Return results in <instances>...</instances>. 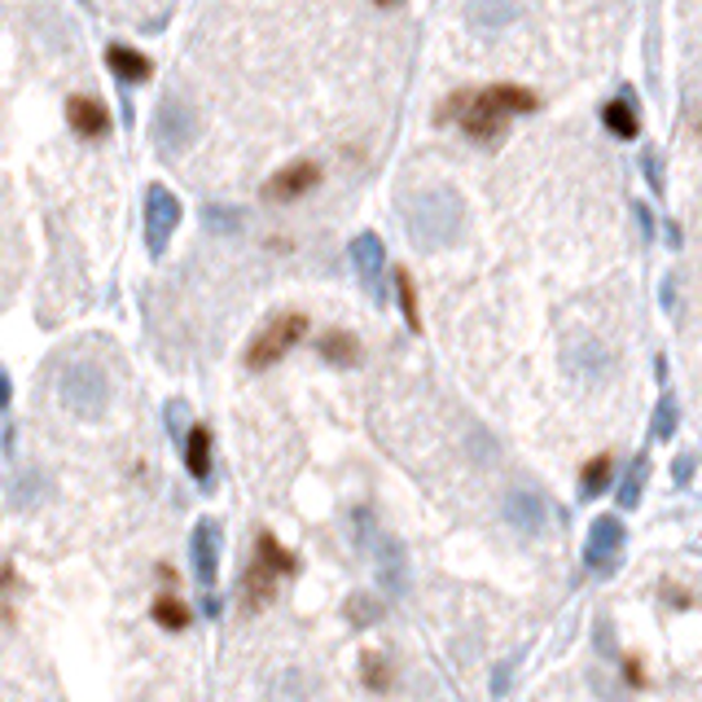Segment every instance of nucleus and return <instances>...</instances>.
Masks as SVG:
<instances>
[{
    "label": "nucleus",
    "instance_id": "obj_1",
    "mask_svg": "<svg viewBox=\"0 0 702 702\" xmlns=\"http://www.w3.org/2000/svg\"><path fill=\"white\" fill-rule=\"evenodd\" d=\"M404 229L417 251H443L457 246L465 233V202L457 189H421L404 202Z\"/></svg>",
    "mask_w": 702,
    "mask_h": 702
},
{
    "label": "nucleus",
    "instance_id": "obj_2",
    "mask_svg": "<svg viewBox=\"0 0 702 702\" xmlns=\"http://www.w3.org/2000/svg\"><path fill=\"white\" fill-rule=\"evenodd\" d=\"M110 373L97 364V360H66L62 364V373H57V395H62V404L75 413V417H84V421H101L106 417V408H110Z\"/></svg>",
    "mask_w": 702,
    "mask_h": 702
},
{
    "label": "nucleus",
    "instance_id": "obj_3",
    "mask_svg": "<svg viewBox=\"0 0 702 702\" xmlns=\"http://www.w3.org/2000/svg\"><path fill=\"white\" fill-rule=\"evenodd\" d=\"M355 523H360V545H364V549L373 553V562H377L382 589H386L391 597H404V589H408V553H404V545H399L391 531L373 527V523H369V509H355Z\"/></svg>",
    "mask_w": 702,
    "mask_h": 702
},
{
    "label": "nucleus",
    "instance_id": "obj_4",
    "mask_svg": "<svg viewBox=\"0 0 702 702\" xmlns=\"http://www.w3.org/2000/svg\"><path fill=\"white\" fill-rule=\"evenodd\" d=\"M304 334H308V317H304V312H282V317H273V321L251 339V348H246V369H255V373L273 369L286 351L304 343Z\"/></svg>",
    "mask_w": 702,
    "mask_h": 702
},
{
    "label": "nucleus",
    "instance_id": "obj_5",
    "mask_svg": "<svg viewBox=\"0 0 702 702\" xmlns=\"http://www.w3.org/2000/svg\"><path fill=\"white\" fill-rule=\"evenodd\" d=\"M154 136H158V145H163L167 154L185 150L189 141H198V110H194L185 97L167 92V97L154 106Z\"/></svg>",
    "mask_w": 702,
    "mask_h": 702
},
{
    "label": "nucleus",
    "instance_id": "obj_6",
    "mask_svg": "<svg viewBox=\"0 0 702 702\" xmlns=\"http://www.w3.org/2000/svg\"><path fill=\"white\" fill-rule=\"evenodd\" d=\"M176 224H180V198L167 185H150L145 189V251L154 260L167 251Z\"/></svg>",
    "mask_w": 702,
    "mask_h": 702
},
{
    "label": "nucleus",
    "instance_id": "obj_7",
    "mask_svg": "<svg viewBox=\"0 0 702 702\" xmlns=\"http://www.w3.org/2000/svg\"><path fill=\"white\" fill-rule=\"evenodd\" d=\"M619 553H624V518H619V509L615 514H597L589 523V536H584V567L597 571V575H611Z\"/></svg>",
    "mask_w": 702,
    "mask_h": 702
},
{
    "label": "nucleus",
    "instance_id": "obj_8",
    "mask_svg": "<svg viewBox=\"0 0 702 702\" xmlns=\"http://www.w3.org/2000/svg\"><path fill=\"white\" fill-rule=\"evenodd\" d=\"M457 123H461V132H465L470 141H483V145H492V141L505 136V110H501L487 92H470V101L461 106Z\"/></svg>",
    "mask_w": 702,
    "mask_h": 702
},
{
    "label": "nucleus",
    "instance_id": "obj_9",
    "mask_svg": "<svg viewBox=\"0 0 702 702\" xmlns=\"http://www.w3.org/2000/svg\"><path fill=\"white\" fill-rule=\"evenodd\" d=\"M66 123H70V132H75L79 141H106L110 128H114V114L106 110V101L75 92V97L66 101Z\"/></svg>",
    "mask_w": 702,
    "mask_h": 702
},
{
    "label": "nucleus",
    "instance_id": "obj_10",
    "mask_svg": "<svg viewBox=\"0 0 702 702\" xmlns=\"http://www.w3.org/2000/svg\"><path fill=\"white\" fill-rule=\"evenodd\" d=\"M189 558H194V580L202 589H211L216 575H220V527H216V518H198V527L189 536Z\"/></svg>",
    "mask_w": 702,
    "mask_h": 702
},
{
    "label": "nucleus",
    "instance_id": "obj_11",
    "mask_svg": "<svg viewBox=\"0 0 702 702\" xmlns=\"http://www.w3.org/2000/svg\"><path fill=\"white\" fill-rule=\"evenodd\" d=\"M321 185V167L317 163H290V167H282L277 176H268V185H264V198L268 202H299L304 194H312Z\"/></svg>",
    "mask_w": 702,
    "mask_h": 702
},
{
    "label": "nucleus",
    "instance_id": "obj_12",
    "mask_svg": "<svg viewBox=\"0 0 702 702\" xmlns=\"http://www.w3.org/2000/svg\"><path fill=\"white\" fill-rule=\"evenodd\" d=\"M505 518H509V527H514V531H523V536H540V531L549 527V505H545V496H540V492H531V487H514V492L505 496Z\"/></svg>",
    "mask_w": 702,
    "mask_h": 702
},
{
    "label": "nucleus",
    "instance_id": "obj_13",
    "mask_svg": "<svg viewBox=\"0 0 702 702\" xmlns=\"http://www.w3.org/2000/svg\"><path fill=\"white\" fill-rule=\"evenodd\" d=\"M286 575L277 571V567H268L264 558H255L251 567H246V575H242V606L246 611H264L273 597H277V584H282Z\"/></svg>",
    "mask_w": 702,
    "mask_h": 702
},
{
    "label": "nucleus",
    "instance_id": "obj_14",
    "mask_svg": "<svg viewBox=\"0 0 702 702\" xmlns=\"http://www.w3.org/2000/svg\"><path fill=\"white\" fill-rule=\"evenodd\" d=\"M351 264H355L360 282H364L369 290H377V286H382V268H386V246H382V238H377V233H355V238H351Z\"/></svg>",
    "mask_w": 702,
    "mask_h": 702
},
{
    "label": "nucleus",
    "instance_id": "obj_15",
    "mask_svg": "<svg viewBox=\"0 0 702 702\" xmlns=\"http://www.w3.org/2000/svg\"><path fill=\"white\" fill-rule=\"evenodd\" d=\"M216 448V435L207 430V426H189L185 430V439H180V457H185V470L198 479V483H207L211 479V452Z\"/></svg>",
    "mask_w": 702,
    "mask_h": 702
},
{
    "label": "nucleus",
    "instance_id": "obj_16",
    "mask_svg": "<svg viewBox=\"0 0 702 702\" xmlns=\"http://www.w3.org/2000/svg\"><path fill=\"white\" fill-rule=\"evenodd\" d=\"M602 123H606V132L619 136V141H637V136H641V114H637V106H633V88H624V97H615V101L602 106Z\"/></svg>",
    "mask_w": 702,
    "mask_h": 702
},
{
    "label": "nucleus",
    "instance_id": "obj_17",
    "mask_svg": "<svg viewBox=\"0 0 702 702\" xmlns=\"http://www.w3.org/2000/svg\"><path fill=\"white\" fill-rule=\"evenodd\" d=\"M317 351H321V360L326 364H334V369H355L360 360H364V348H360V339L351 334V330H326L321 339H317Z\"/></svg>",
    "mask_w": 702,
    "mask_h": 702
},
{
    "label": "nucleus",
    "instance_id": "obj_18",
    "mask_svg": "<svg viewBox=\"0 0 702 702\" xmlns=\"http://www.w3.org/2000/svg\"><path fill=\"white\" fill-rule=\"evenodd\" d=\"M106 66H110L123 84H145V79L154 75V62H150L141 48H132V44H110V48H106Z\"/></svg>",
    "mask_w": 702,
    "mask_h": 702
},
{
    "label": "nucleus",
    "instance_id": "obj_19",
    "mask_svg": "<svg viewBox=\"0 0 702 702\" xmlns=\"http://www.w3.org/2000/svg\"><path fill=\"white\" fill-rule=\"evenodd\" d=\"M150 619H154L163 633H189L194 611L185 606V597H176V593H158V597L150 602Z\"/></svg>",
    "mask_w": 702,
    "mask_h": 702
},
{
    "label": "nucleus",
    "instance_id": "obj_20",
    "mask_svg": "<svg viewBox=\"0 0 702 702\" xmlns=\"http://www.w3.org/2000/svg\"><path fill=\"white\" fill-rule=\"evenodd\" d=\"M646 474H650V461H646V457H633V465L624 470V479H619V492H615V505H619V514H633V509L641 505V496H646Z\"/></svg>",
    "mask_w": 702,
    "mask_h": 702
},
{
    "label": "nucleus",
    "instance_id": "obj_21",
    "mask_svg": "<svg viewBox=\"0 0 702 702\" xmlns=\"http://www.w3.org/2000/svg\"><path fill=\"white\" fill-rule=\"evenodd\" d=\"M505 114H531V110H540V97L527 88V84H492V88H483Z\"/></svg>",
    "mask_w": 702,
    "mask_h": 702
},
{
    "label": "nucleus",
    "instance_id": "obj_22",
    "mask_svg": "<svg viewBox=\"0 0 702 702\" xmlns=\"http://www.w3.org/2000/svg\"><path fill=\"white\" fill-rule=\"evenodd\" d=\"M677 426H681V404H677V395L663 386V391H659V404H655V417H650L655 443H668V439L677 435Z\"/></svg>",
    "mask_w": 702,
    "mask_h": 702
},
{
    "label": "nucleus",
    "instance_id": "obj_23",
    "mask_svg": "<svg viewBox=\"0 0 702 702\" xmlns=\"http://www.w3.org/2000/svg\"><path fill=\"white\" fill-rule=\"evenodd\" d=\"M611 479H615V457H611V452L593 457V461H589V465L580 470V496H584V501L602 496V492L611 487Z\"/></svg>",
    "mask_w": 702,
    "mask_h": 702
},
{
    "label": "nucleus",
    "instance_id": "obj_24",
    "mask_svg": "<svg viewBox=\"0 0 702 702\" xmlns=\"http://www.w3.org/2000/svg\"><path fill=\"white\" fill-rule=\"evenodd\" d=\"M255 558H264L268 567H277L282 575H295V571H299V558H295L273 531H260V536H255Z\"/></svg>",
    "mask_w": 702,
    "mask_h": 702
},
{
    "label": "nucleus",
    "instance_id": "obj_25",
    "mask_svg": "<svg viewBox=\"0 0 702 702\" xmlns=\"http://www.w3.org/2000/svg\"><path fill=\"white\" fill-rule=\"evenodd\" d=\"M395 299H399L404 326H408L413 334H421V304H417V286H413L408 268H395Z\"/></svg>",
    "mask_w": 702,
    "mask_h": 702
},
{
    "label": "nucleus",
    "instance_id": "obj_26",
    "mask_svg": "<svg viewBox=\"0 0 702 702\" xmlns=\"http://www.w3.org/2000/svg\"><path fill=\"white\" fill-rule=\"evenodd\" d=\"M360 681H364L373 694H386V690L395 685V672H391V663H386L382 655H360Z\"/></svg>",
    "mask_w": 702,
    "mask_h": 702
},
{
    "label": "nucleus",
    "instance_id": "obj_27",
    "mask_svg": "<svg viewBox=\"0 0 702 702\" xmlns=\"http://www.w3.org/2000/svg\"><path fill=\"white\" fill-rule=\"evenodd\" d=\"M202 224H207L211 233L233 238V233H242V211H238V207H220V202H211V207L202 211Z\"/></svg>",
    "mask_w": 702,
    "mask_h": 702
},
{
    "label": "nucleus",
    "instance_id": "obj_28",
    "mask_svg": "<svg viewBox=\"0 0 702 702\" xmlns=\"http://www.w3.org/2000/svg\"><path fill=\"white\" fill-rule=\"evenodd\" d=\"M40 492H44V474H40V470H22L18 483H13V505H18V509H31V505L40 501Z\"/></svg>",
    "mask_w": 702,
    "mask_h": 702
},
{
    "label": "nucleus",
    "instance_id": "obj_29",
    "mask_svg": "<svg viewBox=\"0 0 702 702\" xmlns=\"http://www.w3.org/2000/svg\"><path fill=\"white\" fill-rule=\"evenodd\" d=\"M348 619L355 628L377 624V619H382V602H373L369 593H355V597H348Z\"/></svg>",
    "mask_w": 702,
    "mask_h": 702
},
{
    "label": "nucleus",
    "instance_id": "obj_30",
    "mask_svg": "<svg viewBox=\"0 0 702 702\" xmlns=\"http://www.w3.org/2000/svg\"><path fill=\"white\" fill-rule=\"evenodd\" d=\"M641 172H646V180H650V189H655V198H663V154L659 150H646L641 154Z\"/></svg>",
    "mask_w": 702,
    "mask_h": 702
},
{
    "label": "nucleus",
    "instance_id": "obj_31",
    "mask_svg": "<svg viewBox=\"0 0 702 702\" xmlns=\"http://www.w3.org/2000/svg\"><path fill=\"white\" fill-rule=\"evenodd\" d=\"M694 474H699V457H694V452H681V457L672 461V483H677V487H690Z\"/></svg>",
    "mask_w": 702,
    "mask_h": 702
},
{
    "label": "nucleus",
    "instance_id": "obj_32",
    "mask_svg": "<svg viewBox=\"0 0 702 702\" xmlns=\"http://www.w3.org/2000/svg\"><path fill=\"white\" fill-rule=\"evenodd\" d=\"M185 421H189V404H185V399H172V404H167V430L176 435V443L185 439Z\"/></svg>",
    "mask_w": 702,
    "mask_h": 702
},
{
    "label": "nucleus",
    "instance_id": "obj_33",
    "mask_svg": "<svg viewBox=\"0 0 702 702\" xmlns=\"http://www.w3.org/2000/svg\"><path fill=\"white\" fill-rule=\"evenodd\" d=\"M465 101H470V92H452V97H448V101L435 110V123H452V119L461 114V106H465Z\"/></svg>",
    "mask_w": 702,
    "mask_h": 702
},
{
    "label": "nucleus",
    "instance_id": "obj_34",
    "mask_svg": "<svg viewBox=\"0 0 702 702\" xmlns=\"http://www.w3.org/2000/svg\"><path fill=\"white\" fill-rule=\"evenodd\" d=\"M633 211H637V224H641V238H646V242H655V211H650L646 202H633Z\"/></svg>",
    "mask_w": 702,
    "mask_h": 702
},
{
    "label": "nucleus",
    "instance_id": "obj_35",
    "mask_svg": "<svg viewBox=\"0 0 702 702\" xmlns=\"http://www.w3.org/2000/svg\"><path fill=\"white\" fill-rule=\"evenodd\" d=\"M509 672H514V663H501V668H496V677H492V694H496V699L509 694Z\"/></svg>",
    "mask_w": 702,
    "mask_h": 702
},
{
    "label": "nucleus",
    "instance_id": "obj_36",
    "mask_svg": "<svg viewBox=\"0 0 702 702\" xmlns=\"http://www.w3.org/2000/svg\"><path fill=\"white\" fill-rule=\"evenodd\" d=\"M659 299H663V312L672 317V312H677V277H663V290H659Z\"/></svg>",
    "mask_w": 702,
    "mask_h": 702
},
{
    "label": "nucleus",
    "instance_id": "obj_37",
    "mask_svg": "<svg viewBox=\"0 0 702 702\" xmlns=\"http://www.w3.org/2000/svg\"><path fill=\"white\" fill-rule=\"evenodd\" d=\"M18 589V571H13V562H0V597H9Z\"/></svg>",
    "mask_w": 702,
    "mask_h": 702
},
{
    "label": "nucleus",
    "instance_id": "obj_38",
    "mask_svg": "<svg viewBox=\"0 0 702 702\" xmlns=\"http://www.w3.org/2000/svg\"><path fill=\"white\" fill-rule=\"evenodd\" d=\"M668 593H672V606H694V593H685V589H677V584H668Z\"/></svg>",
    "mask_w": 702,
    "mask_h": 702
},
{
    "label": "nucleus",
    "instance_id": "obj_39",
    "mask_svg": "<svg viewBox=\"0 0 702 702\" xmlns=\"http://www.w3.org/2000/svg\"><path fill=\"white\" fill-rule=\"evenodd\" d=\"M624 668H628V681H633V685H646V677H641V663H637V659H628Z\"/></svg>",
    "mask_w": 702,
    "mask_h": 702
},
{
    "label": "nucleus",
    "instance_id": "obj_40",
    "mask_svg": "<svg viewBox=\"0 0 702 702\" xmlns=\"http://www.w3.org/2000/svg\"><path fill=\"white\" fill-rule=\"evenodd\" d=\"M9 395H13V391H9V377L0 373V408H9Z\"/></svg>",
    "mask_w": 702,
    "mask_h": 702
},
{
    "label": "nucleus",
    "instance_id": "obj_41",
    "mask_svg": "<svg viewBox=\"0 0 702 702\" xmlns=\"http://www.w3.org/2000/svg\"><path fill=\"white\" fill-rule=\"evenodd\" d=\"M668 242L681 246V224H672V220H668Z\"/></svg>",
    "mask_w": 702,
    "mask_h": 702
},
{
    "label": "nucleus",
    "instance_id": "obj_42",
    "mask_svg": "<svg viewBox=\"0 0 702 702\" xmlns=\"http://www.w3.org/2000/svg\"><path fill=\"white\" fill-rule=\"evenodd\" d=\"M158 580H163V584H176V567H158Z\"/></svg>",
    "mask_w": 702,
    "mask_h": 702
},
{
    "label": "nucleus",
    "instance_id": "obj_43",
    "mask_svg": "<svg viewBox=\"0 0 702 702\" xmlns=\"http://www.w3.org/2000/svg\"><path fill=\"white\" fill-rule=\"evenodd\" d=\"M373 4H377V9H395L399 0H373Z\"/></svg>",
    "mask_w": 702,
    "mask_h": 702
},
{
    "label": "nucleus",
    "instance_id": "obj_44",
    "mask_svg": "<svg viewBox=\"0 0 702 702\" xmlns=\"http://www.w3.org/2000/svg\"><path fill=\"white\" fill-rule=\"evenodd\" d=\"M699 136H702V123H699Z\"/></svg>",
    "mask_w": 702,
    "mask_h": 702
}]
</instances>
